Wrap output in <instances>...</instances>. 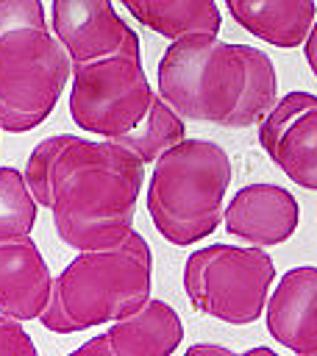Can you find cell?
Instances as JSON below:
<instances>
[{
	"label": "cell",
	"instance_id": "3",
	"mask_svg": "<svg viewBox=\"0 0 317 356\" xmlns=\"http://www.w3.org/2000/svg\"><path fill=\"white\" fill-rule=\"evenodd\" d=\"M70 117L86 131L156 161L186 139L184 117L156 95L142 70V47L122 50L89 64H72Z\"/></svg>",
	"mask_w": 317,
	"mask_h": 356
},
{
	"label": "cell",
	"instance_id": "6",
	"mask_svg": "<svg viewBox=\"0 0 317 356\" xmlns=\"http://www.w3.org/2000/svg\"><path fill=\"white\" fill-rule=\"evenodd\" d=\"M72 58L44 22H22L0 31V131L25 134L56 108Z\"/></svg>",
	"mask_w": 317,
	"mask_h": 356
},
{
	"label": "cell",
	"instance_id": "19",
	"mask_svg": "<svg viewBox=\"0 0 317 356\" xmlns=\"http://www.w3.org/2000/svg\"><path fill=\"white\" fill-rule=\"evenodd\" d=\"M184 356H242V353H234L231 348L225 345H211V342H197V345H189L184 350Z\"/></svg>",
	"mask_w": 317,
	"mask_h": 356
},
{
	"label": "cell",
	"instance_id": "1",
	"mask_svg": "<svg viewBox=\"0 0 317 356\" xmlns=\"http://www.w3.org/2000/svg\"><path fill=\"white\" fill-rule=\"evenodd\" d=\"M25 181L64 245L97 250L120 245L133 231L145 161L108 139L56 134L31 150Z\"/></svg>",
	"mask_w": 317,
	"mask_h": 356
},
{
	"label": "cell",
	"instance_id": "10",
	"mask_svg": "<svg viewBox=\"0 0 317 356\" xmlns=\"http://www.w3.org/2000/svg\"><path fill=\"white\" fill-rule=\"evenodd\" d=\"M184 339L178 312L164 300H147L136 314L86 339L67 356H170Z\"/></svg>",
	"mask_w": 317,
	"mask_h": 356
},
{
	"label": "cell",
	"instance_id": "21",
	"mask_svg": "<svg viewBox=\"0 0 317 356\" xmlns=\"http://www.w3.org/2000/svg\"><path fill=\"white\" fill-rule=\"evenodd\" d=\"M242 356H278L275 350H270V348H264V345H259V348H250V350H245Z\"/></svg>",
	"mask_w": 317,
	"mask_h": 356
},
{
	"label": "cell",
	"instance_id": "17",
	"mask_svg": "<svg viewBox=\"0 0 317 356\" xmlns=\"http://www.w3.org/2000/svg\"><path fill=\"white\" fill-rule=\"evenodd\" d=\"M0 356H39L33 339L19 325V320L0 314Z\"/></svg>",
	"mask_w": 317,
	"mask_h": 356
},
{
	"label": "cell",
	"instance_id": "14",
	"mask_svg": "<svg viewBox=\"0 0 317 356\" xmlns=\"http://www.w3.org/2000/svg\"><path fill=\"white\" fill-rule=\"evenodd\" d=\"M222 3L239 28L281 50L300 47L317 19L314 0H222Z\"/></svg>",
	"mask_w": 317,
	"mask_h": 356
},
{
	"label": "cell",
	"instance_id": "15",
	"mask_svg": "<svg viewBox=\"0 0 317 356\" xmlns=\"http://www.w3.org/2000/svg\"><path fill=\"white\" fill-rule=\"evenodd\" d=\"M142 25L175 42L195 33H220L222 14L214 0H120Z\"/></svg>",
	"mask_w": 317,
	"mask_h": 356
},
{
	"label": "cell",
	"instance_id": "7",
	"mask_svg": "<svg viewBox=\"0 0 317 356\" xmlns=\"http://www.w3.org/2000/svg\"><path fill=\"white\" fill-rule=\"evenodd\" d=\"M275 264L259 245H206L184 261V292L189 303L214 320L231 325L256 323L270 298Z\"/></svg>",
	"mask_w": 317,
	"mask_h": 356
},
{
	"label": "cell",
	"instance_id": "8",
	"mask_svg": "<svg viewBox=\"0 0 317 356\" xmlns=\"http://www.w3.org/2000/svg\"><path fill=\"white\" fill-rule=\"evenodd\" d=\"M259 145L298 186L317 192V95L286 92L259 122Z\"/></svg>",
	"mask_w": 317,
	"mask_h": 356
},
{
	"label": "cell",
	"instance_id": "18",
	"mask_svg": "<svg viewBox=\"0 0 317 356\" xmlns=\"http://www.w3.org/2000/svg\"><path fill=\"white\" fill-rule=\"evenodd\" d=\"M42 0H0V31H8L22 22H44Z\"/></svg>",
	"mask_w": 317,
	"mask_h": 356
},
{
	"label": "cell",
	"instance_id": "20",
	"mask_svg": "<svg viewBox=\"0 0 317 356\" xmlns=\"http://www.w3.org/2000/svg\"><path fill=\"white\" fill-rule=\"evenodd\" d=\"M303 56H306L309 70H311L314 78H317V19H314V25H311V31H309V36H306V42H303Z\"/></svg>",
	"mask_w": 317,
	"mask_h": 356
},
{
	"label": "cell",
	"instance_id": "2",
	"mask_svg": "<svg viewBox=\"0 0 317 356\" xmlns=\"http://www.w3.org/2000/svg\"><path fill=\"white\" fill-rule=\"evenodd\" d=\"M158 95L192 122L250 128L278 100L273 58L253 44L195 33L170 42L158 58Z\"/></svg>",
	"mask_w": 317,
	"mask_h": 356
},
{
	"label": "cell",
	"instance_id": "12",
	"mask_svg": "<svg viewBox=\"0 0 317 356\" xmlns=\"http://www.w3.org/2000/svg\"><path fill=\"white\" fill-rule=\"evenodd\" d=\"M264 320L270 337L295 356H317V267L286 270L267 298Z\"/></svg>",
	"mask_w": 317,
	"mask_h": 356
},
{
	"label": "cell",
	"instance_id": "13",
	"mask_svg": "<svg viewBox=\"0 0 317 356\" xmlns=\"http://www.w3.org/2000/svg\"><path fill=\"white\" fill-rule=\"evenodd\" d=\"M53 292V273L31 236L0 242V314L39 320Z\"/></svg>",
	"mask_w": 317,
	"mask_h": 356
},
{
	"label": "cell",
	"instance_id": "4",
	"mask_svg": "<svg viewBox=\"0 0 317 356\" xmlns=\"http://www.w3.org/2000/svg\"><path fill=\"white\" fill-rule=\"evenodd\" d=\"M153 253L139 231L114 248L81 250L53 278L39 323L53 334H75L136 314L150 300Z\"/></svg>",
	"mask_w": 317,
	"mask_h": 356
},
{
	"label": "cell",
	"instance_id": "11",
	"mask_svg": "<svg viewBox=\"0 0 317 356\" xmlns=\"http://www.w3.org/2000/svg\"><path fill=\"white\" fill-rule=\"evenodd\" d=\"M300 220L298 200L278 184H247L222 209V225L231 236L259 248L286 242Z\"/></svg>",
	"mask_w": 317,
	"mask_h": 356
},
{
	"label": "cell",
	"instance_id": "5",
	"mask_svg": "<svg viewBox=\"0 0 317 356\" xmlns=\"http://www.w3.org/2000/svg\"><path fill=\"white\" fill-rule=\"evenodd\" d=\"M231 175V159L217 142L181 139L164 150L147 181V214L156 231L178 248L214 234Z\"/></svg>",
	"mask_w": 317,
	"mask_h": 356
},
{
	"label": "cell",
	"instance_id": "9",
	"mask_svg": "<svg viewBox=\"0 0 317 356\" xmlns=\"http://www.w3.org/2000/svg\"><path fill=\"white\" fill-rule=\"evenodd\" d=\"M50 28L70 53L72 64L139 47V36L117 14L111 0H53Z\"/></svg>",
	"mask_w": 317,
	"mask_h": 356
},
{
	"label": "cell",
	"instance_id": "16",
	"mask_svg": "<svg viewBox=\"0 0 317 356\" xmlns=\"http://www.w3.org/2000/svg\"><path fill=\"white\" fill-rule=\"evenodd\" d=\"M36 197L25 181V172L0 167V242L31 236L36 225Z\"/></svg>",
	"mask_w": 317,
	"mask_h": 356
}]
</instances>
